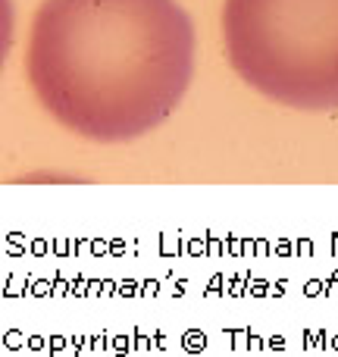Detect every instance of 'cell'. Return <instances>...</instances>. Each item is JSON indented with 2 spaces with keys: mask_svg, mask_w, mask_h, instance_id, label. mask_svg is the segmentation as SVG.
Masks as SVG:
<instances>
[{
  "mask_svg": "<svg viewBox=\"0 0 338 357\" xmlns=\"http://www.w3.org/2000/svg\"><path fill=\"white\" fill-rule=\"evenodd\" d=\"M222 47L245 85L291 110H338V0H226Z\"/></svg>",
  "mask_w": 338,
  "mask_h": 357,
  "instance_id": "cell-2",
  "label": "cell"
},
{
  "mask_svg": "<svg viewBox=\"0 0 338 357\" xmlns=\"http://www.w3.org/2000/svg\"><path fill=\"white\" fill-rule=\"evenodd\" d=\"M197 35L176 0H44L25 75L66 132L125 144L160 129L194 79Z\"/></svg>",
  "mask_w": 338,
  "mask_h": 357,
  "instance_id": "cell-1",
  "label": "cell"
}]
</instances>
